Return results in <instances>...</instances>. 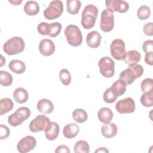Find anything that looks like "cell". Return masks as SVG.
Wrapping results in <instances>:
<instances>
[{
  "label": "cell",
  "instance_id": "6da1fadb",
  "mask_svg": "<svg viewBox=\"0 0 153 153\" xmlns=\"http://www.w3.org/2000/svg\"><path fill=\"white\" fill-rule=\"evenodd\" d=\"M98 15V8L94 5H86L81 14V25L85 29L92 28L96 23Z\"/></svg>",
  "mask_w": 153,
  "mask_h": 153
},
{
  "label": "cell",
  "instance_id": "7a4b0ae2",
  "mask_svg": "<svg viewBox=\"0 0 153 153\" xmlns=\"http://www.w3.org/2000/svg\"><path fill=\"white\" fill-rule=\"evenodd\" d=\"M143 73V68L140 65H130L128 67L123 70L119 76V79H122L126 85L131 84L134 81L140 77Z\"/></svg>",
  "mask_w": 153,
  "mask_h": 153
},
{
  "label": "cell",
  "instance_id": "3957f363",
  "mask_svg": "<svg viewBox=\"0 0 153 153\" xmlns=\"http://www.w3.org/2000/svg\"><path fill=\"white\" fill-rule=\"evenodd\" d=\"M25 48V41L22 38L19 36H13L10 38L3 45L4 51L10 56L22 53Z\"/></svg>",
  "mask_w": 153,
  "mask_h": 153
},
{
  "label": "cell",
  "instance_id": "277c9868",
  "mask_svg": "<svg viewBox=\"0 0 153 153\" xmlns=\"http://www.w3.org/2000/svg\"><path fill=\"white\" fill-rule=\"evenodd\" d=\"M65 35L68 44L73 47H78L82 42V32L77 26L69 25L65 29Z\"/></svg>",
  "mask_w": 153,
  "mask_h": 153
},
{
  "label": "cell",
  "instance_id": "5b68a950",
  "mask_svg": "<svg viewBox=\"0 0 153 153\" xmlns=\"http://www.w3.org/2000/svg\"><path fill=\"white\" fill-rule=\"evenodd\" d=\"M62 29V25L59 22L47 23L41 22L37 26V31L42 35H48L54 38L59 35Z\"/></svg>",
  "mask_w": 153,
  "mask_h": 153
},
{
  "label": "cell",
  "instance_id": "8992f818",
  "mask_svg": "<svg viewBox=\"0 0 153 153\" xmlns=\"http://www.w3.org/2000/svg\"><path fill=\"white\" fill-rule=\"evenodd\" d=\"M30 110L28 108H19L14 113L8 117V123L13 127L20 126L30 117Z\"/></svg>",
  "mask_w": 153,
  "mask_h": 153
},
{
  "label": "cell",
  "instance_id": "52a82bcc",
  "mask_svg": "<svg viewBox=\"0 0 153 153\" xmlns=\"http://www.w3.org/2000/svg\"><path fill=\"white\" fill-rule=\"evenodd\" d=\"M63 11V4L61 1L55 0L50 2L49 5L44 11V16L47 20H54L59 18Z\"/></svg>",
  "mask_w": 153,
  "mask_h": 153
},
{
  "label": "cell",
  "instance_id": "ba28073f",
  "mask_svg": "<svg viewBox=\"0 0 153 153\" xmlns=\"http://www.w3.org/2000/svg\"><path fill=\"white\" fill-rule=\"evenodd\" d=\"M99 71L105 78H111L115 74V63L109 57H102L98 62Z\"/></svg>",
  "mask_w": 153,
  "mask_h": 153
},
{
  "label": "cell",
  "instance_id": "9c48e42d",
  "mask_svg": "<svg viewBox=\"0 0 153 153\" xmlns=\"http://www.w3.org/2000/svg\"><path fill=\"white\" fill-rule=\"evenodd\" d=\"M125 47V43L122 39L113 40L110 45V51L112 57L118 60H124L126 54Z\"/></svg>",
  "mask_w": 153,
  "mask_h": 153
},
{
  "label": "cell",
  "instance_id": "30bf717a",
  "mask_svg": "<svg viewBox=\"0 0 153 153\" xmlns=\"http://www.w3.org/2000/svg\"><path fill=\"white\" fill-rule=\"evenodd\" d=\"M114 27V17L112 13L109 12L107 9L102 11L100 17V27L103 32H109Z\"/></svg>",
  "mask_w": 153,
  "mask_h": 153
},
{
  "label": "cell",
  "instance_id": "8fae6325",
  "mask_svg": "<svg viewBox=\"0 0 153 153\" xmlns=\"http://www.w3.org/2000/svg\"><path fill=\"white\" fill-rule=\"evenodd\" d=\"M50 122V119L45 115H38L30 122L29 130L33 133L44 131Z\"/></svg>",
  "mask_w": 153,
  "mask_h": 153
},
{
  "label": "cell",
  "instance_id": "7c38bea8",
  "mask_svg": "<svg viewBox=\"0 0 153 153\" xmlns=\"http://www.w3.org/2000/svg\"><path fill=\"white\" fill-rule=\"evenodd\" d=\"M115 109L120 114H131L135 110V103L131 97H127L118 101Z\"/></svg>",
  "mask_w": 153,
  "mask_h": 153
},
{
  "label": "cell",
  "instance_id": "4fadbf2b",
  "mask_svg": "<svg viewBox=\"0 0 153 153\" xmlns=\"http://www.w3.org/2000/svg\"><path fill=\"white\" fill-rule=\"evenodd\" d=\"M36 145V139L29 135L23 137L19 141L17 145V149L20 153H26L33 150Z\"/></svg>",
  "mask_w": 153,
  "mask_h": 153
},
{
  "label": "cell",
  "instance_id": "5bb4252c",
  "mask_svg": "<svg viewBox=\"0 0 153 153\" xmlns=\"http://www.w3.org/2000/svg\"><path fill=\"white\" fill-rule=\"evenodd\" d=\"M107 10L112 13L115 11L124 13L129 9L127 2L121 0H106L105 1Z\"/></svg>",
  "mask_w": 153,
  "mask_h": 153
},
{
  "label": "cell",
  "instance_id": "9a60e30c",
  "mask_svg": "<svg viewBox=\"0 0 153 153\" xmlns=\"http://www.w3.org/2000/svg\"><path fill=\"white\" fill-rule=\"evenodd\" d=\"M55 44L50 39H42L39 44V51L44 56H50L55 51Z\"/></svg>",
  "mask_w": 153,
  "mask_h": 153
},
{
  "label": "cell",
  "instance_id": "2e32d148",
  "mask_svg": "<svg viewBox=\"0 0 153 153\" xmlns=\"http://www.w3.org/2000/svg\"><path fill=\"white\" fill-rule=\"evenodd\" d=\"M60 127L56 122H50L44 130L46 138L49 140H55L59 136Z\"/></svg>",
  "mask_w": 153,
  "mask_h": 153
},
{
  "label": "cell",
  "instance_id": "e0dca14e",
  "mask_svg": "<svg viewBox=\"0 0 153 153\" xmlns=\"http://www.w3.org/2000/svg\"><path fill=\"white\" fill-rule=\"evenodd\" d=\"M102 39L101 35L97 31L90 32L86 37V42L88 47L96 48L100 45Z\"/></svg>",
  "mask_w": 153,
  "mask_h": 153
},
{
  "label": "cell",
  "instance_id": "ac0fdd59",
  "mask_svg": "<svg viewBox=\"0 0 153 153\" xmlns=\"http://www.w3.org/2000/svg\"><path fill=\"white\" fill-rule=\"evenodd\" d=\"M36 108L40 112L50 114L54 110V105L49 99H41L37 102Z\"/></svg>",
  "mask_w": 153,
  "mask_h": 153
},
{
  "label": "cell",
  "instance_id": "d6986e66",
  "mask_svg": "<svg viewBox=\"0 0 153 153\" xmlns=\"http://www.w3.org/2000/svg\"><path fill=\"white\" fill-rule=\"evenodd\" d=\"M79 131V128L76 123H69L63 129V134L67 139H72L76 136Z\"/></svg>",
  "mask_w": 153,
  "mask_h": 153
},
{
  "label": "cell",
  "instance_id": "ffe728a7",
  "mask_svg": "<svg viewBox=\"0 0 153 153\" xmlns=\"http://www.w3.org/2000/svg\"><path fill=\"white\" fill-rule=\"evenodd\" d=\"M113 116L114 114L112 110L107 107H103L100 108L97 113L99 120L103 124L110 123L113 118Z\"/></svg>",
  "mask_w": 153,
  "mask_h": 153
},
{
  "label": "cell",
  "instance_id": "44dd1931",
  "mask_svg": "<svg viewBox=\"0 0 153 153\" xmlns=\"http://www.w3.org/2000/svg\"><path fill=\"white\" fill-rule=\"evenodd\" d=\"M101 132L105 137L112 138L117 135L118 128L115 124L109 123L107 124H104V125L102 127Z\"/></svg>",
  "mask_w": 153,
  "mask_h": 153
},
{
  "label": "cell",
  "instance_id": "7402d4cb",
  "mask_svg": "<svg viewBox=\"0 0 153 153\" xmlns=\"http://www.w3.org/2000/svg\"><path fill=\"white\" fill-rule=\"evenodd\" d=\"M140 53L137 50H133L126 52L124 61L126 64L130 65L133 64H137V63L140 60Z\"/></svg>",
  "mask_w": 153,
  "mask_h": 153
},
{
  "label": "cell",
  "instance_id": "603a6c76",
  "mask_svg": "<svg viewBox=\"0 0 153 153\" xmlns=\"http://www.w3.org/2000/svg\"><path fill=\"white\" fill-rule=\"evenodd\" d=\"M9 69L14 73L17 74H22L26 71L25 63L17 59L12 60L8 64Z\"/></svg>",
  "mask_w": 153,
  "mask_h": 153
},
{
  "label": "cell",
  "instance_id": "cb8c5ba5",
  "mask_svg": "<svg viewBox=\"0 0 153 153\" xmlns=\"http://www.w3.org/2000/svg\"><path fill=\"white\" fill-rule=\"evenodd\" d=\"M114 94L118 97L124 94L126 91L127 85L122 79L115 81L110 87Z\"/></svg>",
  "mask_w": 153,
  "mask_h": 153
},
{
  "label": "cell",
  "instance_id": "d4e9b609",
  "mask_svg": "<svg viewBox=\"0 0 153 153\" xmlns=\"http://www.w3.org/2000/svg\"><path fill=\"white\" fill-rule=\"evenodd\" d=\"M13 97L16 102L19 103H24L27 101L29 94L25 88L19 87L14 91Z\"/></svg>",
  "mask_w": 153,
  "mask_h": 153
},
{
  "label": "cell",
  "instance_id": "484cf974",
  "mask_svg": "<svg viewBox=\"0 0 153 153\" xmlns=\"http://www.w3.org/2000/svg\"><path fill=\"white\" fill-rule=\"evenodd\" d=\"M24 11L28 16H35L39 11V5L36 1H29L24 6Z\"/></svg>",
  "mask_w": 153,
  "mask_h": 153
},
{
  "label": "cell",
  "instance_id": "4316f807",
  "mask_svg": "<svg viewBox=\"0 0 153 153\" xmlns=\"http://www.w3.org/2000/svg\"><path fill=\"white\" fill-rule=\"evenodd\" d=\"M14 106L13 100L10 98H3L0 100V115H2L12 110Z\"/></svg>",
  "mask_w": 153,
  "mask_h": 153
},
{
  "label": "cell",
  "instance_id": "83f0119b",
  "mask_svg": "<svg viewBox=\"0 0 153 153\" xmlns=\"http://www.w3.org/2000/svg\"><path fill=\"white\" fill-rule=\"evenodd\" d=\"M81 2L79 0H67L66 9L67 11L72 15L76 14L80 9Z\"/></svg>",
  "mask_w": 153,
  "mask_h": 153
},
{
  "label": "cell",
  "instance_id": "f1b7e54d",
  "mask_svg": "<svg viewBox=\"0 0 153 153\" xmlns=\"http://www.w3.org/2000/svg\"><path fill=\"white\" fill-rule=\"evenodd\" d=\"M73 119L76 123H83L88 118L87 113L82 109H76L72 112Z\"/></svg>",
  "mask_w": 153,
  "mask_h": 153
},
{
  "label": "cell",
  "instance_id": "f546056e",
  "mask_svg": "<svg viewBox=\"0 0 153 153\" xmlns=\"http://www.w3.org/2000/svg\"><path fill=\"white\" fill-rule=\"evenodd\" d=\"M74 150L75 153H88L90 151V146L87 142L79 140L75 144Z\"/></svg>",
  "mask_w": 153,
  "mask_h": 153
},
{
  "label": "cell",
  "instance_id": "4dcf8cb0",
  "mask_svg": "<svg viewBox=\"0 0 153 153\" xmlns=\"http://www.w3.org/2000/svg\"><path fill=\"white\" fill-rule=\"evenodd\" d=\"M140 103L145 107H151L153 105V91L143 93L140 97Z\"/></svg>",
  "mask_w": 153,
  "mask_h": 153
},
{
  "label": "cell",
  "instance_id": "1f68e13d",
  "mask_svg": "<svg viewBox=\"0 0 153 153\" xmlns=\"http://www.w3.org/2000/svg\"><path fill=\"white\" fill-rule=\"evenodd\" d=\"M13 82L12 75L7 71H0V84L2 86L7 87L10 85Z\"/></svg>",
  "mask_w": 153,
  "mask_h": 153
},
{
  "label": "cell",
  "instance_id": "d6a6232c",
  "mask_svg": "<svg viewBox=\"0 0 153 153\" xmlns=\"http://www.w3.org/2000/svg\"><path fill=\"white\" fill-rule=\"evenodd\" d=\"M151 15V10L148 6L142 5L137 11V16L139 19L145 20L148 19Z\"/></svg>",
  "mask_w": 153,
  "mask_h": 153
},
{
  "label": "cell",
  "instance_id": "836d02e7",
  "mask_svg": "<svg viewBox=\"0 0 153 153\" xmlns=\"http://www.w3.org/2000/svg\"><path fill=\"white\" fill-rule=\"evenodd\" d=\"M59 78L61 82L65 85H68L71 82V75L68 70L62 69L59 72Z\"/></svg>",
  "mask_w": 153,
  "mask_h": 153
},
{
  "label": "cell",
  "instance_id": "e575fe53",
  "mask_svg": "<svg viewBox=\"0 0 153 153\" xmlns=\"http://www.w3.org/2000/svg\"><path fill=\"white\" fill-rule=\"evenodd\" d=\"M140 88L143 93L153 91V79L151 78L143 79L140 84Z\"/></svg>",
  "mask_w": 153,
  "mask_h": 153
},
{
  "label": "cell",
  "instance_id": "d590c367",
  "mask_svg": "<svg viewBox=\"0 0 153 153\" xmlns=\"http://www.w3.org/2000/svg\"><path fill=\"white\" fill-rule=\"evenodd\" d=\"M103 98L104 101L108 103H112L117 99V97L114 94L111 88H107L104 91Z\"/></svg>",
  "mask_w": 153,
  "mask_h": 153
},
{
  "label": "cell",
  "instance_id": "8d00e7d4",
  "mask_svg": "<svg viewBox=\"0 0 153 153\" xmlns=\"http://www.w3.org/2000/svg\"><path fill=\"white\" fill-rule=\"evenodd\" d=\"M10 134V130L9 128L3 124L0 126V139L1 140L7 139Z\"/></svg>",
  "mask_w": 153,
  "mask_h": 153
},
{
  "label": "cell",
  "instance_id": "74e56055",
  "mask_svg": "<svg viewBox=\"0 0 153 153\" xmlns=\"http://www.w3.org/2000/svg\"><path fill=\"white\" fill-rule=\"evenodd\" d=\"M142 49L145 53L153 52V41L146 40L142 45Z\"/></svg>",
  "mask_w": 153,
  "mask_h": 153
},
{
  "label": "cell",
  "instance_id": "f35d334b",
  "mask_svg": "<svg viewBox=\"0 0 153 153\" xmlns=\"http://www.w3.org/2000/svg\"><path fill=\"white\" fill-rule=\"evenodd\" d=\"M153 23L152 22L146 23L143 27V31L144 33L147 36H152L153 35Z\"/></svg>",
  "mask_w": 153,
  "mask_h": 153
},
{
  "label": "cell",
  "instance_id": "ab89813d",
  "mask_svg": "<svg viewBox=\"0 0 153 153\" xmlns=\"http://www.w3.org/2000/svg\"><path fill=\"white\" fill-rule=\"evenodd\" d=\"M56 153H62V152H65V153H69L70 152V149L68 146H67L65 145H60L58 146L56 150H55Z\"/></svg>",
  "mask_w": 153,
  "mask_h": 153
},
{
  "label": "cell",
  "instance_id": "60d3db41",
  "mask_svg": "<svg viewBox=\"0 0 153 153\" xmlns=\"http://www.w3.org/2000/svg\"><path fill=\"white\" fill-rule=\"evenodd\" d=\"M145 62L146 64L152 66L153 65V52L145 53Z\"/></svg>",
  "mask_w": 153,
  "mask_h": 153
},
{
  "label": "cell",
  "instance_id": "b9f144b4",
  "mask_svg": "<svg viewBox=\"0 0 153 153\" xmlns=\"http://www.w3.org/2000/svg\"><path fill=\"white\" fill-rule=\"evenodd\" d=\"M94 152H109V151L104 147H101V148H99L96 151H94Z\"/></svg>",
  "mask_w": 153,
  "mask_h": 153
},
{
  "label": "cell",
  "instance_id": "7bdbcfd3",
  "mask_svg": "<svg viewBox=\"0 0 153 153\" xmlns=\"http://www.w3.org/2000/svg\"><path fill=\"white\" fill-rule=\"evenodd\" d=\"M9 2H10L11 4H12L13 5H20L22 2V1H8Z\"/></svg>",
  "mask_w": 153,
  "mask_h": 153
},
{
  "label": "cell",
  "instance_id": "ee69618b",
  "mask_svg": "<svg viewBox=\"0 0 153 153\" xmlns=\"http://www.w3.org/2000/svg\"><path fill=\"white\" fill-rule=\"evenodd\" d=\"M1 66L4 65V63H5V59L4 58L2 55H1Z\"/></svg>",
  "mask_w": 153,
  "mask_h": 153
}]
</instances>
